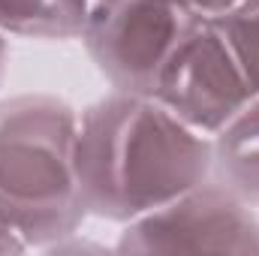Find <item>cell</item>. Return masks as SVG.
I'll return each mask as SVG.
<instances>
[{
	"mask_svg": "<svg viewBox=\"0 0 259 256\" xmlns=\"http://www.w3.org/2000/svg\"><path fill=\"white\" fill-rule=\"evenodd\" d=\"M75 175L88 217L124 226L211 178V139L154 97L109 91L78 112Z\"/></svg>",
	"mask_w": 259,
	"mask_h": 256,
	"instance_id": "1",
	"label": "cell"
},
{
	"mask_svg": "<svg viewBox=\"0 0 259 256\" xmlns=\"http://www.w3.org/2000/svg\"><path fill=\"white\" fill-rule=\"evenodd\" d=\"M211 21L223 33L241 72L259 97V0H238L235 6L211 15Z\"/></svg>",
	"mask_w": 259,
	"mask_h": 256,
	"instance_id": "8",
	"label": "cell"
},
{
	"mask_svg": "<svg viewBox=\"0 0 259 256\" xmlns=\"http://www.w3.org/2000/svg\"><path fill=\"white\" fill-rule=\"evenodd\" d=\"M202 18L187 0H91L78 39L112 91L151 97L160 69Z\"/></svg>",
	"mask_w": 259,
	"mask_h": 256,
	"instance_id": "3",
	"label": "cell"
},
{
	"mask_svg": "<svg viewBox=\"0 0 259 256\" xmlns=\"http://www.w3.org/2000/svg\"><path fill=\"white\" fill-rule=\"evenodd\" d=\"M75 136L78 109L58 94L0 100V223L30 250H46L88 220Z\"/></svg>",
	"mask_w": 259,
	"mask_h": 256,
	"instance_id": "2",
	"label": "cell"
},
{
	"mask_svg": "<svg viewBox=\"0 0 259 256\" xmlns=\"http://www.w3.org/2000/svg\"><path fill=\"white\" fill-rule=\"evenodd\" d=\"M39 253H115V247H109V244H100V241H94V238H84L81 235V229L78 232H72V235H66L61 241H55V244H49L46 250H39Z\"/></svg>",
	"mask_w": 259,
	"mask_h": 256,
	"instance_id": "9",
	"label": "cell"
},
{
	"mask_svg": "<svg viewBox=\"0 0 259 256\" xmlns=\"http://www.w3.org/2000/svg\"><path fill=\"white\" fill-rule=\"evenodd\" d=\"M115 253H259V214L214 178L121 226Z\"/></svg>",
	"mask_w": 259,
	"mask_h": 256,
	"instance_id": "4",
	"label": "cell"
},
{
	"mask_svg": "<svg viewBox=\"0 0 259 256\" xmlns=\"http://www.w3.org/2000/svg\"><path fill=\"white\" fill-rule=\"evenodd\" d=\"M151 97L202 136L226 127L256 94L223 33L205 15L160 69Z\"/></svg>",
	"mask_w": 259,
	"mask_h": 256,
	"instance_id": "5",
	"label": "cell"
},
{
	"mask_svg": "<svg viewBox=\"0 0 259 256\" xmlns=\"http://www.w3.org/2000/svg\"><path fill=\"white\" fill-rule=\"evenodd\" d=\"M9 58H12V52H9V36L0 30V88H3L6 72H9Z\"/></svg>",
	"mask_w": 259,
	"mask_h": 256,
	"instance_id": "11",
	"label": "cell"
},
{
	"mask_svg": "<svg viewBox=\"0 0 259 256\" xmlns=\"http://www.w3.org/2000/svg\"><path fill=\"white\" fill-rule=\"evenodd\" d=\"M211 178L259 208V97L211 136Z\"/></svg>",
	"mask_w": 259,
	"mask_h": 256,
	"instance_id": "6",
	"label": "cell"
},
{
	"mask_svg": "<svg viewBox=\"0 0 259 256\" xmlns=\"http://www.w3.org/2000/svg\"><path fill=\"white\" fill-rule=\"evenodd\" d=\"M190 6H196L202 15H217V12H223V9H229V6H235L238 0H187Z\"/></svg>",
	"mask_w": 259,
	"mask_h": 256,
	"instance_id": "10",
	"label": "cell"
},
{
	"mask_svg": "<svg viewBox=\"0 0 259 256\" xmlns=\"http://www.w3.org/2000/svg\"><path fill=\"white\" fill-rule=\"evenodd\" d=\"M91 0H0V30L18 39L72 42L81 36Z\"/></svg>",
	"mask_w": 259,
	"mask_h": 256,
	"instance_id": "7",
	"label": "cell"
}]
</instances>
